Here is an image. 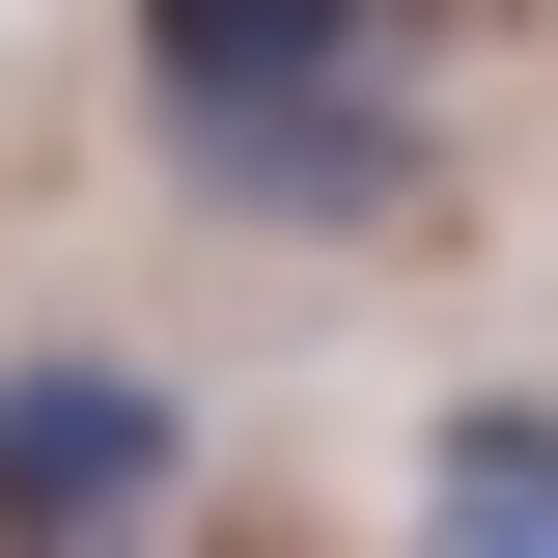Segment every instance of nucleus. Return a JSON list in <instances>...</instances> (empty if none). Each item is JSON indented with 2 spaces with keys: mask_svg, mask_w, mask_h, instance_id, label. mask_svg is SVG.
<instances>
[{
  "mask_svg": "<svg viewBox=\"0 0 558 558\" xmlns=\"http://www.w3.org/2000/svg\"><path fill=\"white\" fill-rule=\"evenodd\" d=\"M168 475H196L168 363H112V336H28V363H0V558H140Z\"/></svg>",
  "mask_w": 558,
  "mask_h": 558,
  "instance_id": "f257e3e1",
  "label": "nucleus"
},
{
  "mask_svg": "<svg viewBox=\"0 0 558 558\" xmlns=\"http://www.w3.org/2000/svg\"><path fill=\"white\" fill-rule=\"evenodd\" d=\"M140 140H168V196H223V223H391L418 196L391 57L363 84H140Z\"/></svg>",
  "mask_w": 558,
  "mask_h": 558,
  "instance_id": "f03ea898",
  "label": "nucleus"
},
{
  "mask_svg": "<svg viewBox=\"0 0 558 558\" xmlns=\"http://www.w3.org/2000/svg\"><path fill=\"white\" fill-rule=\"evenodd\" d=\"M418 558H558V391L418 418Z\"/></svg>",
  "mask_w": 558,
  "mask_h": 558,
  "instance_id": "7ed1b4c3",
  "label": "nucleus"
},
{
  "mask_svg": "<svg viewBox=\"0 0 558 558\" xmlns=\"http://www.w3.org/2000/svg\"><path fill=\"white\" fill-rule=\"evenodd\" d=\"M391 0H140V84H363Z\"/></svg>",
  "mask_w": 558,
  "mask_h": 558,
  "instance_id": "20e7f679",
  "label": "nucleus"
}]
</instances>
